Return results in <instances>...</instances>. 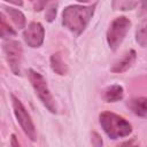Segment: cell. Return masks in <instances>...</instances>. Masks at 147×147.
Returning <instances> with one entry per match:
<instances>
[{
  "label": "cell",
  "instance_id": "cell-1",
  "mask_svg": "<svg viewBox=\"0 0 147 147\" xmlns=\"http://www.w3.org/2000/svg\"><path fill=\"white\" fill-rule=\"evenodd\" d=\"M96 3L92 6H79V5H71L63 9L62 13V24L68 30L74 32L76 36H79L87 24L90 23L91 18L93 17Z\"/></svg>",
  "mask_w": 147,
  "mask_h": 147
},
{
  "label": "cell",
  "instance_id": "cell-2",
  "mask_svg": "<svg viewBox=\"0 0 147 147\" xmlns=\"http://www.w3.org/2000/svg\"><path fill=\"white\" fill-rule=\"evenodd\" d=\"M99 122L106 134L110 139H119L127 137L132 132L131 124L122 116L111 111H103L99 115Z\"/></svg>",
  "mask_w": 147,
  "mask_h": 147
},
{
  "label": "cell",
  "instance_id": "cell-3",
  "mask_svg": "<svg viewBox=\"0 0 147 147\" xmlns=\"http://www.w3.org/2000/svg\"><path fill=\"white\" fill-rule=\"evenodd\" d=\"M28 77L29 80L32 85V87L36 91V94L38 95V98L40 99V101L44 103V106L51 111V113H56V105L54 101V98L47 86V83L45 80V78L37 71H34L33 69H29L28 70Z\"/></svg>",
  "mask_w": 147,
  "mask_h": 147
},
{
  "label": "cell",
  "instance_id": "cell-4",
  "mask_svg": "<svg viewBox=\"0 0 147 147\" xmlns=\"http://www.w3.org/2000/svg\"><path fill=\"white\" fill-rule=\"evenodd\" d=\"M131 26V21L125 16H119L115 18L107 31V42L110 49L116 51L119 45L123 42L126 33L129 32Z\"/></svg>",
  "mask_w": 147,
  "mask_h": 147
},
{
  "label": "cell",
  "instance_id": "cell-5",
  "mask_svg": "<svg viewBox=\"0 0 147 147\" xmlns=\"http://www.w3.org/2000/svg\"><path fill=\"white\" fill-rule=\"evenodd\" d=\"M10 98H11L14 114L17 118V122L20 123L21 127L23 129V131L28 136V138H30V140L34 141L37 139V133H36V129H34V125H33V122H32L30 115L28 114L25 107L18 100V98H16L14 94H11Z\"/></svg>",
  "mask_w": 147,
  "mask_h": 147
},
{
  "label": "cell",
  "instance_id": "cell-6",
  "mask_svg": "<svg viewBox=\"0 0 147 147\" xmlns=\"http://www.w3.org/2000/svg\"><path fill=\"white\" fill-rule=\"evenodd\" d=\"M3 52L6 54L7 62L14 75L21 74V60H22V46L17 40H10L3 42Z\"/></svg>",
  "mask_w": 147,
  "mask_h": 147
},
{
  "label": "cell",
  "instance_id": "cell-7",
  "mask_svg": "<svg viewBox=\"0 0 147 147\" xmlns=\"http://www.w3.org/2000/svg\"><path fill=\"white\" fill-rule=\"evenodd\" d=\"M45 30L39 22H31L23 31V39L32 48L40 47L44 42Z\"/></svg>",
  "mask_w": 147,
  "mask_h": 147
},
{
  "label": "cell",
  "instance_id": "cell-8",
  "mask_svg": "<svg viewBox=\"0 0 147 147\" xmlns=\"http://www.w3.org/2000/svg\"><path fill=\"white\" fill-rule=\"evenodd\" d=\"M136 52L133 51V49H131V51H129L121 60H118L113 67H111V71L113 72H117V74H121V72H124V71H126L132 64H133V62L136 61Z\"/></svg>",
  "mask_w": 147,
  "mask_h": 147
},
{
  "label": "cell",
  "instance_id": "cell-9",
  "mask_svg": "<svg viewBox=\"0 0 147 147\" xmlns=\"http://www.w3.org/2000/svg\"><path fill=\"white\" fill-rule=\"evenodd\" d=\"M124 90L121 85H111L103 91V99L107 102H116L123 99Z\"/></svg>",
  "mask_w": 147,
  "mask_h": 147
},
{
  "label": "cell",
  "instance_id": "cell-10",
  "mask_svg": "<svg viewBox=\"0 0 147 147\" xmlns=\"http://www.w3.org/2000/svg\"><path fill=\"white\" fill-rule=\"evenodd\" d=\"M5 11L8 14V16L11 18V21L14 22V24L16 25V28L18 29H23L25 28V24H26V20H25V16L24 14L18 10V9H15V8H11V7H3Z\"/></svg>",
  "mask_w": 147,
  "mask_h": 147
},
{
  "label": "cell",
  "instance_id": "cell-11",
  "mask_svg": "<svg viewBox=\"0 0 147 147\" xmlns=\"http://www.w3.org/2000/svg\"><path fill=\"white\" fill-rule=\"evenodd\" d=\"M51 68L55 74L60 76H64L68 72V67L59 53H54L51 56Z\"/></svg>",
  "mask_w": 147,
  "mask_h": 147
},
{
  "label": "cell",
  "instance_id": "cell-12",
  "mask_svg": "<svg viewBox=\"0 0 147 147\" xmlns=\"http://www.w3.org/2000/svg\"><path fill=\"white\" fill-rule=\"evenodd\" d=\"M146 102H147V99L141 96V98H137V99H132L130 102H129V106L131 108V110L140 116V117H146L147 115V107H146Z\"/></svg>",
  "mask_w": 147,
  "mask_h": 147
},
{
  "label": "cell",
  "instance_id": "cell-13",
  "mask_svg": "<svg viewBox=\"0 0 147 147\" xmlns=\"http://www.w3.org/2000/svg\"><path fill=\"white\" fill-rule=\"evenodd\" d=\"M14 36H15L14 29L7 23V21L5 20V17L0 14V38L9 39V38L14 37Z\"/></svg>",
  "mask_w": 147,
  "mask_h": 147
},
{
  "label": "cell",
  "instance_id": "cell-14",
  "mask_svg": "<svg viewBox=\"0 0 147 147\" xmlns=\"http://www.w3.org/2000/svg\"><path fill=\"white\" fill-rule=\"evenodd\" d=\"M137 5L134 0H113V8L114 10L121 9V10H126L131 9Z\"/></svg>",
  "mask_w": 147,
  "mask_h": 147
},
{
  "label": "cell",
  "instance_id": "cell-15",
  "mask_svg": "<svg viewBox=\"0 0 147 147\" xmlns=\"http://www.w3.org/2000/svg\"><path fill=\"white\" fill-rule=\"evenodd\" d=\"M136 40H137V42H138L141 47H145V46H146V44H147V37H146V28H145V25H141V26L137 30Z\"/></svg>",
  "mask_w": 147,
  "mask_h": 147
},
{
  "label": "cell",
  "instance_id": "cell-16",
  "mask_svg": "<svg viewBox=\"0 0 147 147\" xmlns=\"http://www.w3.org/2000/svg\"><path fill=\"white\" fill-rule=\"evenodd\" d=\"M56 3H53V5H51L48 8H47V10H46V14H45V17H46V20L48 21V22H53L54 21V18H55V16H56Z\"/></svg>",
  "mask_w": 147,
  "mask_h": 147
},
{
  "label": "cell",
  "instance_id": "cell-17",
  "mask_svg": "<svg viewBox=\"0 0 147 147\" xmlns=\"http://www.w3.org/2000/svg\"><path fill=\"white\" fill-rule=\"evenodd\" d=\"M91 141H92V145L95 146V147L102 146V139H101V137L96 132H92V139H91Z\"/></svg>",
  "mask_w": 147,
  "mask_h": 147
},
{
  "label": "cell",
  "instance_id": "cell-18",
  "mask_svg": "<svg viewBox=\"0 0 147 147\" xmlns=\"http://www.w3.org/2000/svg\"><path fill=\"white\" fill-rule=\"evenodd\" d=\"M49 1H51V0H36V3H34V10H36V11H40V10H42Z\"/></svg>",
  "mask_w": 147,
  "mask_h": 147
},
{
  "label": "cell",
  "instance_id": "cell-19",
  "mask_svg": "<svg viewBox=\"0 0 147 147\" xmlns=\"http://www.w3.org/2000/svg\"><path fill=\"white\" fill-rule=\"evenodd\" d=\"M9 3H13V5H16V6H22L23 5V1L22 0H5Z\"/></svg>",
  "mask_w": 147,
  "mask_h": 147
},
{
  "label": "cell",
  "instance_id": "cell-20",
  "mask_svg": "<svg viewBox=\"0 0 147 147\" xmlns=\"http://www.w3.org/2000/svg\"><path fill=\"white\" fill-rule=\"evenodd\" d=\"M11 146H18V142L16 141V137H15V134H13L11 136V144H10Z\"/></svg>",
  "mask_w": 147,
  "mask_h": 147
},
{
  "label": "cell",
  "instance_id": "cell-21",
  "mask_svg": "<svg viewBox=\"0 0 147 147\" xmlns=\"http://www.w3.org/2000/svg\"><path fill=\"white\" fill-rule=\"evenodd\" d=\"M77 1H79V2H87V1H90V0H77Z\"/></svg>",
  "mask_w": 147,
  "mask_h": 147
}]
</instances>
